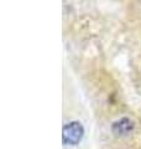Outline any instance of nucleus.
I'll return each instance as SVG.
<instances>
[{
  "label": "nucleus",
  "instance_id": "obj_1",
  "mask_svg": "<svg viewBox=\"0 0 141 149\" xmlns=\"http://www.w3.org/2000/svg\"><path fill=\"white\" fill-rule=\"evenodd\" d=\"M84 136V128L79 122H69L63 127L62 137L66 146H77Z\"/></svg>",
  "mask_w": 141,
  "mask_h": 149
},
{
  "label": "nucleus",
  "instance_id": "obj_2",
  "mask_svg": "<svg viewBox=\"0 0 141 149\" xmlns=\"http://www.w3.org/2000/svg\"><path fill=\"white\" fill-rule=\"evenodd\" d=\"M135 127L134 122L129 118H121L113 124V133L116 136H128L129 133L133 132Z\"/></svg>",
  "mask_w": 141,
  "mask_h": 149
}]
</instances>
